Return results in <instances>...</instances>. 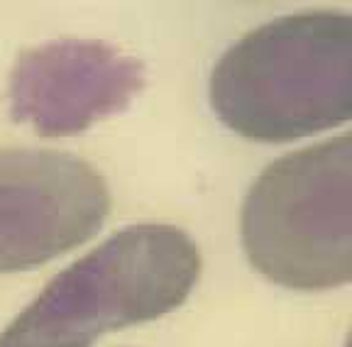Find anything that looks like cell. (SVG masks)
<instances>
[{
  "instance_id": "obj_3",
  "label": "cell",
  "mask_w": 352,
  "mask_h": 347,
  "mask_svg": "<svg viewBox=\"0 0 352 347\" xmlns=\"http://www.w3.org/2000/svg\"><path fill=\"white\" fill-rule=\"evenodd\" d=\"M250 265L272 284L323 291L352 281V133L272 161L240 210Z\"/></svg>"
},
{
  "instance_id": "obj_4",
  "label": "cell",
  "mask_w": 352,
  "mask_h": 347,
  "mask_svg": "<svg viewBox=\"0 0 352 347\" xmlns=\"http://www.w3.org/2000/svg\"><path fill=\"white\" fill-rule=\"evenodd\" d=\"M110 188L86 159L56 149H0V274L32 271L88 243Z\"/></svg>"
},
{
  "instance_id": "obj_1",
  "label": "cell",
  "mask_w": 352,
  "mask_h": 347,
  "mask_svg": "<svg viewBox=\"0 0 352 347\" xmlns=\"http://www.w3.org/2000/svg\"><path fill=\"white\" fill-rule=\"evenodd\" d=\"M218 120L252 142H294L352 120V15L308 10L240 37L210 74Z\"/></svg>"
},
{
  "instance_id": "obj_5",
  "label": "cell",
  "mask_w": 352,
  "mask_h": 347,
  "mask_svg": "<svg viewBox=\"0 0 352 347\" xmlns=\"http://www.w3.org/2000/svg\"><path fill=\"white\" fill-rule=\"evenodd\" d=\"M142 64L103 42L64 39L22 52L10 74V113L42 137L83 133L142 89Z\"/></svg>"
},
{
  "instance_id": "obj_6",
  "label": "cell",
  "mask_w": 352,
  "mask_h": 347,
  "mask_svg": "<svg viewBox=\"0 0 352 347\" xmlns=\"http://www.w3.org/2000/svg\"><path fill=\"white\" fill-rule=\"evenodd\" d=\"M345 347H352V331H350V335H347V342H345Z\"/></svg>"
},
{
  "instance_id": "obj_2",
  "label": "cell",
  "mask_w": 352,
  "mask_h": 347,
  "mask_svg": "<svg viewBox=\"0 0 352 347\" xmlns=\"http://www.w3.org/2000/svg\"><path fill=\"white\" fill-rule=\"evenodd\" d=\"M198 276L201 252L182 227L130 225L59 271L0 333V347H91L176 311Z\"/></svg>"
}]
</instances>
